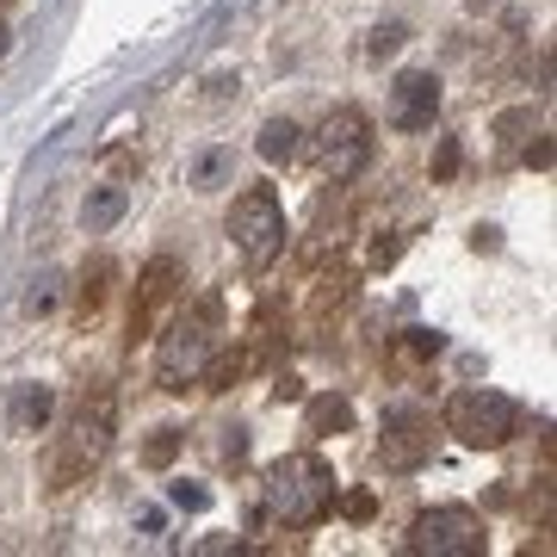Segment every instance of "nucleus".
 <instances>
[{"instance_id": "obj_18", "label": "nucleus", "mask_w": 557, "mask_h": 557, "mask_svg": "<svg viewBox=\"0 0 557 557\" xmlns=\"http://www.w3.org/2000/svg\"><path fill=\"white\" fill-rule=\"evenodd\" d=\"M25 310H32V317H50V310H57V278H38L32 298H25Z\"/></svg>"}, {"instance_id": "obj_3", "label": "nucleus", "mask_w": 557, "mask_h": 557, "mask_svg": "<svg viewBox=\"0 0 557 557\" xmlns=\"http://www.w3.org/2000/svg\"><path fill=\"white\" fill-rule=\"evenodd\" d=\"M211 347H218V304H199V317H180L174 329L161 335V359H156L161 391L199 384L205 366H211Z\"/></svg>"}, {"instance_id": "obj_14", "label": "nucleus", "mask_w": 557, "mask_h": 557, "mask_svg": "<svg viewBox=\"0 0 557 557\" xmlns=\"http://www.w3.org/2000/svg\"><path fill=\"white\" fill-rule=\"evenodd\" d=\"M236 180V149H205L193 161V193H223Z\"/></svg>"}, {"instance_id": "obj_13", "label": "nucleus", "mask_w": 557, "mask_h": 557, "mask_svg": "<svg viewBox=\"0 0 557 557\" xmlns=\"http://www.w3.org/2000/svg\"><path fill=\"white\" fill-rule=\"evenodd\" d=\"M298 149H304V131L292 119H267L260 124V161H298Z\"/></svg>"}, {"instance_id": "obj_9", "label": "nucleus", "mask_w": 557, "mask_h": 557, "mask_svg": "<svg viewBox=\"0 0 557 557\" xmlns=\"http://www.w3.org/2000/svg\"><path fill=\"white\" fill-rule=\"evenodd\" d=\"M440 119V81L434 75H397V87H391V124L397 131H434Z\"/></svg>"}, {"instance_id": "obj_7", "label": "nucleus", "mask_w": 557, "mask_h": 557, "mask_svg": "<svg viewBox=\"0 0 557 557\" xmlns=\"http://www.w3.org/2000/svg\"><path fill=\"white\" fill-rule=\"evenodd\" d=\"M428 446H434V428H428L421 409H391L384 416V434H379L384 471H416L421 458H428Z\"/></svg>"}, {"instance_id": "obj_21", "label": "nucleus", "mask_w": 557, "mask_h": 557, "mask_svg": "<svg viewBox=\"0 0 557 557\" xmlns=\"http://www.w3.org/2000/svg\"><path fill=\"white\" fill-rule=\"evenodd\" d=\"M168 496H174V508H193V515H199L205 502H211V490H199V483H174Z\"/></svg>"}, {"instance_id": "obj_24", "label": "nucleus", "mask_w": 557, "mask_h": 557, "mask_svg": "<svg viewBox=\"0 0 557 557\" xmlns=\"http://www.w3.org/2000/svg\"><path fill=\"white\" fill-rule=\"evenodd\" d=\"M7 50H13V32H7V25H0V57H7Z\"/></svg>"}, {"instance_id": "obj_17", "label": "nucleus", "mask_w": 557, "mask_h": 557, "mask_svg": "<svg viewBox=\"0 0 557 557\" xmlns=\"http://www.w3.org/2000/svg\"><path fill=\"white\" fill-rule=\"evenodd\" d=\"M174 453H180V428H161L156 440H149V446H143V458H149V465H174Z\"/></svg>"}, {"instance_id": "obj_10", "label": "nucleus", "mask_w": 557, "mask_h": 557, "mask_svg": "<svg viewBox=\"0 0 557 557\" xmlns=\"http://www.w3.org/2000/svg\"><path fill=\"white\" fill-rule=\"evenodd\" d=\"M174 285H180V267L174 260H149V267H143V298H137V329H149V317H156L161 304L174 298Z\"/></svg>"}, {"instance_id": "obj_22", "label": "nucleus", "mask_w": 557, "mask_h": 557, "mask_svg": "<svg viewBox=\"0 0 557 557\" xmlns=\"http://www.w3.org/2000/svg\"><path fill=\"white\" fill-rule=\"evenodd\" d=\"M453 174H458V143L446 137L440 143V156H434V180H453Z\"/></svg>"}, {"instance_id": "obj_20", "label": "nucleus", "mask_w": 557, "mask_h": 557, "mask_svg": "<svg viewBox=\"0 0 557 557\" xmlns=\"http://www.w3.org/2000/svg\"><path fill=\"white\" fill-rule=\"evenodd\" d=\"M440 347H446V335H434V329H409V354L416 359H434Z\"/></svg>"}, {"instance_id": "obj_19", "label": "nucleus", "mask_w": 557, "mask_h": 557, "mask_svg": "<svg viewBox=\"0 0 557 557\" xmlns=\"http://www.w3.org/2000/svg\"><path fill=\"white\" fill-rule=\"evenodd\" d=\"M403 38H409L403 25H379V32H372V44H366V50H372V57H391V50H403Z\"/></svg>"}, {"instance_id": "obj_8", "label": "nucleus", "mask_w": 557, "mask_h": 557, "mask_svg": "<svg viewBox=\"0 0 557 557\" xmlns=\"http://www.w3.org/2000/svg\"><path fill=\"white\" fill-rule=\"evenodd\" d=\"M106 446H112V397H94V409L81 403V421H75V434H69V453H62V478H75L81 465H100Z\"/></svg>"}, {"instance_id": "obj_4", "label": "nucleus", "mask_w": 557, "mask_h": 557, "mask_svg": "<svg viewBox=\"0 0 557 557\" xmlns=\"http://www.w3.org/2000/svg\"><path fill=\"white\" fill-rule=\"evenodd\" d=\"M230 242H236L242 267H255V273H267L278 260V248H285V211H278V199L267 193V186H248L236 205H230Z\"/></svg>"}, {"instance_id": "obj_1", "label": "nucleus", "mask_w": 557, "mask_h": 557, "mask_svg": "<svg viewBox=\"0 0 557 557\" xmlns=\"http://www.w3.org/2000/svg\"><path fill=\"white\" fill-rule=\"evenodd\" d=\"M335 502V471L317 453H285L267 471V515L285 527H317Z\"/></svg>"}, {"instance_id": "obj_5", "label": "nucleus", "mask_w": 557, "mask_h": 557, "mask_svg": "<svg viewBox=\"0 0 557 557\" xmlns=\"http://www.w3.org/2000/svg\"><path fill=\"white\" fill-rule=\"evenodd\" d=\"M409 552H421V557H478L483 552V520L471 515V508H458V502L428 508V515L409 527Z\"/></svg>"}, {"instance_id": "obj_15", "label": "nucleus", "mask_w": 557, "mask_h": 557, "mask_svg": "<svg viewBox=\"0 0 557 557\" xmlns=\"http://www.w3.org/2000/svg\"><path fill=\"white\" fill-rule=\"evenodd\" d=\"M347 421H354V409H347V397H317V403H310V416H304V428H310L317 440H329V434H341Z\"/></svg>"}, {"instance_id": "obj_6", "label": "nucleus", "mask_w": 557, "mask_h": 557, "mask_svg": "<svg viewBox=\"0 0 557 557\" xmlns=\"http://www.w3.org/2000/svg\"><path fill=\"white\" fill-rule=\"evenodd\" d=\"M317 161H322V174L354 180L359 168L372 161V124H366V112H354V106L329 112L322 131H317Z\"/></svg>"}, {"instance_id": "obj_16", "label": "nucleus", "mask_w": 557, "mask_h": 557, "mask_svg": "<svg viewBox=\"0 0 557 557\" xmlns=\"http://www.w3.org/2000/svg\"><path fill=\"white\" fill-rule=\"evenodd\" d=\"M527 131H533V112H502V119H496V143H502V156H520Z\"/></svg>"}, {"instance_id": "obj_2", "label": "nucleus", "mask_w": 557, "mask_h": 557, "mask_svg": "<svg viewBox=\"0 0 557 557\" xmlns=\"http://www.w3.org/2000/svg\"><path fill=\"white\" fill-rule=\"evenodd\" d=\"M446 434L478 446V453H496V446H508L520 434V403L502 397V391H483V384L478 391H458L446 403Z\"/></svg>"}, {"instance_id": "obj_12", "label": "nucleus", "mask_w": 557, "mask_h": 557, "mask_svg": "<svg viewBox=\"0 0 557 557\" xmlns=\"http://www.w3.org/2000/svg\"><path fill=\"white\" fill-rule=\"evenodd\" d=\"M124 205H131V193H124L119 180H106V186H94V193H87V211H81V218H87V230L100 236V230H112V223L124 218Z\"/></svg>"}, {"instance_id": "obj_11", "label": "nucleus", "mask_w": 557, "mask_h": 557, "mask_svg": "<svg viewBox=\"0 0 557 557\" xmlns=\"http://www.w3.org/2000/svg\"><path fill=\"white\" fill-rule=\"evenodd\" d=\"M50 409H57V397H50L44 384H20V391H13V434H44Z\"/></svg>"}, {"instance_id": "obj_23", "label": "nucleus", "mask_w": 557, "mask_h": 557, "mask_svg": "<svg viewBox=\"0 0 557 557\" xmlns=\"http://www.w3.org/2000/svg\"><path fill=\"white\" fill-rule=\"evenodd\" d=\"M372 508H379V502L366 496V490H359V496H347V515H354V520H372Z\"/></svg>"}]
</instances>
